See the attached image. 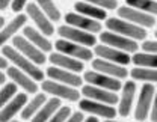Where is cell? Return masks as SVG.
I'll list each match as a JSON object with an SVG mask.
<instances>
[{"instance_id":"cell-1","label":"cell","mask_w":157,"mask_h":122,"mask_svg":"<svg viewBox=\"0 0 157 122\" xmlns=\"http://www.w3.org/2000/svg\"><path fill=\"white\" fill-rule=\"evenodd\" d=\"M2 54L11 62L14 66H17L18 69L24 71L26 74H29L35 81H44V72L36 63L27 59L24 54H21L17 48H14L12 45H5L2 48Z\"/></svg>"},{"instance_id":"cell-2","label":"cell","mask_w":157,"mask_h":122,"mask_svg":"<svg viewBox=\"0 0 157 122\" xmlns=\"http://www.w3.org/2000/svg\"><path fill=\"white\" fill-rule=\"evenodd\" d=\"M104 26L107 30L118 33V35H122L125 38H130L133 41H145L147 39V29L136 26L130 21H125L119 17H110L104 21Z\"/></svg>"},{"instance_id":"cell-3","label":"cell","mask_w":157,"mask_h":122,"mask_svg":"<svg viewBox=\"0 0 157 122\" xmlns=\"http://www.w3.org/2000/svg\"><path fill=\"white\" fill-rule=\"evenodd\" d=\"M154 95H156V87L153 86V83H144L142 87L139 89V97L135 105V119L137 122H144L150 118Z\"/></svg>"},{"instance_id":"cell-4","label":"cell","mask_w":157,"mask_h":122,"mask_svg":"<svg viewBox=\"0 0 157 122\" xmlns=\"http://www.w3.org/2000/svg\"><path fill=\"white\" fill-rule=\"evenodd\" d=\"M41 89H42V92L50 94V95L56 97L59 100H67V101L71 102H78L80 101V95H82V92H78L77 87L50 80V79L41 81Z\"/></svg>"},{"instance_id":"cell-5","label":"cell","mask_w":157,"mask_h":122,"mask_svg":"<svg viewBox=\"0 0 157 122\" xmlns=\"http://www.w3.org/2000/svg\"><path fill=\"white\" fill-rule=\"evenodd\" d=\"M58 35L62 38V39L76 42V44H80V45L88 47V48L97 45V38H95L94 33H89V32L80 30V29H77V27H73V26H68V24L59 26L58 27Z\"/></svg>"},{"instance_id":"cell-6","label":"cell","mask_w":157,"mask_h":122,"mask_svg":"<svg viewBox=\"0 0 157 122\" xmlns=\"http://www.w3.org/2000/svg\"><path fill=\"white\" fill-rule=\"evenodd\" d=\"M55 48L59 53H63L70 57H74V59H78L82 62H91L92 57H94V51L88 47H83L80 44H76V42H71V41L67 39H58L55 42Z\"/></svg>"},{"instance_id":"cell-7","label":"cell","mask_w":157,"mask_h":122,"mask_svg":"<svg viewBox=\"0 0 157 122\" xmlns=\"http://www.w3.org/2000/svg\"><path fill=\"white\" fill-rule=\"evenodd\" d=\"M100 41L101 44L104 45H109V47H113L117 50H121L124 53H137L139 50V44L137 41H133L130 38H125L122 35H118V33H113L110 30H106V32H101L100 33Z\"/></svg>"},{"instance_id":"cell-8","label":"cell","mask_w":157,"mask_h":122,"mask_svg":"<svg viewBox=\"0 0 157 122\" xmlns=\"http://www.w3.org/2000/svg\"><path fill=\"white\" fill-rule=\"evenodd\" d=\"M117 15L119 18L125 21H130L136 26H140L144 29H151L154 24L157 23V20L154 18V15H150L147 12H142V11H137L135 8H130L127 5L124 6H119L117 9Z\"/></svg>"},{"instance_id":"cell-9","label":"cell","mask_w":157,"mask_h":122,"mask_svg":"<svg viewBox=\"0 0 157 122\" xmlns=\"http://www.w3.org/2000/svg\"><path fill=\"white\" fill-rule=\"evenodd\" d=\"M78 109L83 113H89L92 116L103 118V119H113L118 115V110L115 109V105H109V104L94 101V100H89V98L80 100L78 101Z\"/></svg>"},{"instance_id":"cell-10","label":"cell","mask_w":157,"mask_h":122,"mask_svg":"<svg viewBox=\"0 0 157 122\" xmlns=\"http://www.w3.org/2000/svg\"><path fill=\"white\" fill-rule=\"evenodd\" d=\"M12 47L17 48L21 54H24L27 59H30L33 63H36L38 66L39 65H44L45 61H47L44 51L39 50L36 45H33L30 41L27 39V38H24L23 35L14 36V39H12Z\"/></svg>"},{"instance_id":"cell-11","label":"cell","mask_w":157,"mask_h":122,"mask_svg":"<svg viewBox=\"0 0 157 122\" xmlns=\"http://www.w3.org/2000/svg\"><path fill=\"white\" fill-rule=\"evenodd\" d=\"M83 81H86L88 84H92V86H97L101 89H107V91H112V92H118L122 89V83L119 79L115 77H110V76H106V74H101L98 71H86L83 74Z\"/></svg>"},{"instance_id":"cell-12","label":"cell","mask_w":157,"mask_h":122,"mask_svg":"<svg viewBox=\"0 0 157 122\" xmlns=\"http://www.w3.org/2000/svg\"><path fill=\"white\" fill-rule=\"evenodd\" d=\"M26 15L35 23V26L38 27V30L42 35L52 36V35L55 33L53 21L50 20V18L39 9V6L36 3H27V6H26Z\"/></svg>"},{"instance_id":"cell-13","label":"cell","mask_w":157,"mask_h":122,"mask_svg":"<svg viewBox=\"0 0 157 122\" xmlns=\"http://www.w3.org/2000/svg\"><path fill=\"white\" fill-rule=\"evenodd\" d=\"M136 91H137V86L135 80H127L122 84L121 97H119L118 109H117L119 116L127 118L132 113V109H133V104H135V97H136Z\"/></svg>"},{"instance_id":"cell-14","label":"cell","mask_w":157,"mask_h":122,"mask_svg":"<svg viewBox=\"0 0 157 122\" xmlns=\"http://www.w3.org/2000/svg\"><path fill=\"white\" fill-rule=\"evenodd\" d=\"M63 18H65V24L77 27L80 30H85V32H89V33H94V35L95 33H101V30H103L101 21L92 20L89 17L80 15L77 12H67Z\"/></svg>"},{"instance_id":"cell-15","label":"cell","mask_w":157,"mask_h":122,"mask_svg":"<svg viewBox=\"0 0 157 122\" xmlns=\"http://www.w3.org/2000/svg\"><path fill=\"white\" fill-rule=\"evenodd\" d=\"M91 65H92V69L94 71H98L101 74L115 77V79H119V80H124V79H127V76H130V71L125 66L113 63V62L104 61V59H100V57L92 59Z\"/></svg>"},{"instance_id":"cell-16","label":"cell","mask_w":157,"mask_h":122,"mask_svg":"<svg viewBox=\"0 0 157 122\" xmlns=\"http://www.w3.org/2000/svg\"><path fill=\"white\" fill-rule=\"evenodd\" d=\"M80 92H82V95L85 98L104 102V104H109V105H115L119 101V97L117 95V92H112V91H107V89H101V87L92 86V84L82 86Z\"/></svg>"},{"instance_id":"cell-17","label":"cell","mask_w":157,"mask_h":122,"mask_svg":"<svg viewBox=\"0 0 157 122\" xmlns=\"http://www.w3.org/2000/svg\"><path fill=\"white\" fill-rule=\"evenodd\" d=\"M94 54L100 57V59H104V61L113 62V63H118V65H128L132 62V57L128 53H124L121 50H117L113 47H109V45H104V44H100V45H95L94 47Z\"/></svg>"},{"instance_id":"cell-18","label":"cell","mask_w":157,"mask_h":122,"mask_svg":"<svg viewBox=\"0 0 157 122\" xmlns=\"http://www.w3.org/2000/svg\"><path fill=\"white\" fill-rule=\"evenodd\" d=\"M6 76L14 81L18 87H21L26 94H38V83L33 80L29 74H26L24 71L18 69L17 66H8L6 69Z\"/></svg>"},{"instance_id":"cell-19","label":"cell","mask_w":157,"mask_h":122,"mask_svg":"<svg viewBox=\"0 0 157 122\" xmlns=\"http://www.w3.org/2000/svg\"><path fill=\"white\" fill-rule=\"evenodd\" d=\"M45 76L50 80L59 81V83H63V84H68L73 87H82V84H83V77H80L77 72L67 71V69H62V68L53 66V65L47 68Z\"/></svg>"},{"instance_id":"cell-20","label":"cell","mask_w":157,"mask_h":122,"mask_svg":"<svg viewBox=\"0 0 157 122\" xmlns=\"http://www.w3.org/2000/svg\"><path fill=\"white\" fill-rule=\"evenodd\" d=\"M27 101H29L27 94L26 92H18L11 101L0 110V122L14 121V118L18 113H21V110L24 109V105L27 104Z\"/></svg>"},{"instance_id":"cell-21","label":"cell","mask_w":157,"mask_h":122,"mask_svg":"<svg viewBox=\"0 0 157 122\" xmlns=\"http://www.w3.org/2000/svg\"><path fill=\"white\" fill-rule=\"evenodd\" d=\"M27 18L29 17L26 14H21L20 12V14H17V17H14L9 23L5 24V27L0 30V48H3L9 39H14V36H17L18 30L24 27Z\"/></svg>"},{"instance_id":"cell-22","label":"cell","mask_w":157,"mask_h":122,"mask_svg":"<svg viewBox=\"0 0 157 122\" xmlns=\"http://www.w3.org/2000/svg\"><path fill=\"white\" fill-rule=\"evenodd\" d=\"M48 61L53 66H58V68H62V69H67V71H73V72H82L85 69V65L83 62L78 61V59H74V57H70L63 53H50L48 56Z\"/></svg>"},{"instance_id":"cell-23","label":"cell","mask_w":157,"mask_h":122,"mask_svg":"<svg viewBox=\"0 0 157 122\" xmlns=\"http://www.w3.org/2000/svg\"><path fill=\"white\" fill-rule=\"evenodd\" d=\"M23 36L27 38L33 45H36L39 50H42L44 53H52V50L55 47L45 35H42L38 29L30 27V26H24L23 27Z\"/></svg>"},{"instance_id":"cell-24","label":"cell","mask_w":157,"mask_h":122,"mask_svg":"<svg viewBox=\"0 0 157 122\" xmlns=\"http://www.w3.org/2000/svg\"><path fill=\"white\" fill-rule=\"evenodd\" d=\"M74 9L76 12L80 14V15H85V17H89L92 20H97V21H103V20H107V14L104 9L98 8V6H94L88 2H76L74 3Z\"/></svg>"},{"instance_id":"cell-25","label":"cell","mask_w":157,"mask_h":122,"mask_svg":"<svg viewBox=\"0 0 157 122\" xmlns=\"http://www.w3.org/2000/svg\"><path fill=\"white\" fill-rule=\"evenodd\" d=\"M60 107H62L60 100L56 98V97H53V98H50V100L45 101V104L39 109L38 113L30 119V122H48L50 121V118L58 112Z\"/></svg>"},{"instance_id":"cell-26","label":"cell","mask_w":157,"mask_h":122,"mask_svg":"<svg viewBox=\"0 0 157 122\" xmlns=\"http://www.w3.org/2000/svg\"><path fill=\"white\" fill-rule=\"evenodd\" d=\"M45 101H47V94H45V92L35 94V97H33L30 101H27V104L24 105V109L21 110V113H20L21 119H23V121L32 119V118L39 112V109L45 104Z\"/></svg>"},{"instance_id":"cell-27","label":"cell","mask_w":157,"mask_h":122,"mask_svg":"<svg viewBox=\"0 0 157 122\" xmlns=\"http://www.w3.org/2000/svg\"><path fill=\"white\" fill-rule=\"evenodd\" d=\"M130 77L135 81H144V83H157V69L153 68H144V66H135L130 69Z\"/></svg>"},{"instance_id":"cell-28","label":"cell","mask_w":157,"mask_h":122,"mask_svg":"<svg viewBox=\"0 0 157 122\" xmlns=\"http://www.w3.org/2000/svg\"><path fill=\"white\" fill-rule=\"evenodd\" d=\"M132 63L136 66H144V68H153L157 69V54L153 53H135L132 56Z\"/></svg>"},{"instance_id":"cell-29","label":"cell","mask_w":157,"mask_h":122,"mask_svg":"<svg viewBox=\"0 0 157 122\" xmlns=\"http://www.w3.org/2000/svg\"><path fill=\"white\" fill-rule=\"evenodd\" d=\"M35 3L39 6V9L50 18L52 21H59L62 18V15H60V11L58 9V6H56V3L53 2V0H35Z\"/></svg>"},{"instance_id":"cell-30","label":"cell","mask_w":157,"mask_h":122,"mask_svg":"<svg viewBox=\"0 0 157 122\" xmlns=\"http://www.w3.org/2000/svg\"><path fill=\"white\" fill-rule=\"evenodd\" d=\"M125 5L150 15H157V2L154 0H125Z\"/></svg>"},{"instance_id":"cell-31","label":"cell","mask_w":157,"mask_h":122,"mask_svg":"<svg viewBox=\"0 0 157 122\" xmlns=\"http://www.w3.org/2000/svg\"><path fill=\"white\" fill-rule=\"evenodd\" d=\"M17 94H18V86H17L14 81L5 83L3 87L0 89V110L11 101Z\"/></svg>"},{"instance_id":"cell-32","label":"cell","mask_w":157,"mask_h":122,"mask_svg":"<svg viewBox=\"0 0 157 122\" xmlns=\"http://www.w3.org/2000/svg\"><path fill=\"white\" fill-rule=\"evenodd\" d=\"M83 2H88L94 6H98L104 11H113V9H118V0H83Z\"/></svg>"},{"instance_id":"cell-33","label":"cell","mask_w":157,"mask_h":122,"mask_svg":"<svg viewBox=\"0 0 157 122\" xmlns=\"http://www.w3.org/2000/svg\"><path fill=\"white\" fill-rule=\"evenodd\" d=\"M71 107H68V105H62L60 109H59L58 112L50 118V121L48 122H67V119L71 116Z\"/></svg>"},{"instance_id":"cell-34","label":"cell","mask_w":157,"mask_h":122,"mask_svg":"<svg viewBox=\"0 0 157 122\" xmlns=\"http://www.w3.org/2000/svg\"><path fill=\"white\" fill-rule=\"evenodd\" d=\"M142 51L145 53H153V54H157V41H144L142 45H140Z\"/></svg>"},{"instance_id":"cell-35","label":"cell","mask_w":157,"mask_h":122,"mask_svg":"<svg viewBox=\"0 0 157 122\" xmlns=\"http://www.w3.org/2000/svg\"><path fill=\"white\" fill-rule=\"evenodd\" d=\"M27 3H29V0H12V3H11V9H12L15 14H20V12L27 6Z\"/></svg>"},{"instance_id":"cell-36","label":"cell","mask_w":157,"mask_h":122,"mask_svg":"<svg viewBox=\"0 0 157 122\" xmlns=\"http://www.w3.org/2000/svg\"><path fill=\"white\" fill-rule=\"evenodd\" d=\"M150 119H151V122H157V87L154 100H153V105H151V112H150Z\"/></svg>"},{"instance_id":"cell-37","label":"cell","mask_w":157,"mask_h":122,"mask_svg":"<svg viewBox=\"0 0 157 122\" xmlns=\"http://www.w3.org/2000/svg\"><path fill=\"white\" fill-rule=\"evenodd\" d=\"M83 121H85V115H83L82 110H80V112L71 113V116L67 119V122H83Z\"/></svg>"},{"instance_id":"cell-38","label":"cell","mask_w":157,"mask_h":122,"mask_svg":"<svg viewBox=\"0 0 157 122\" xmlns=\"http://www.w3.org/2000/svg\"><path fill=\"white\" fill-rule=\"evenodd\" d=\"M8 59L3 56V54H0V69L3 71V69H8Z\"/></svg>"},{"instance_id":"cell-39","label":"cell","mask_w":157,"mask_h":122,"mask_svg":"<svg viewBox=\"0 0 157 122\" xmlns=\"http://www.w3.org/2000/svg\"><path fill=\"white\" fill-rule=\"evenodd\" d=\"M12 0H0V11H5L8 6H11Z\"/></svg>"},{"instance_id":"cell-40","label":"cell","mask_w":157,"mask_h":122,"mask_svg":"<svg viewBox=\"0 0 157 122\" xmlns=\"http://www.w3.org/2000/svg\"><path fill=\"white\" fill-rule=\"evenodd\" d=\"M83 122H100V119H98L97 116H92V115H91L89 118H85Z\"/></svg>"},{"instance_id":"cell-41","label":"cell","mask_w":157,"mask_h":122,"mask_svg":"<svg viewBox=\"0 0 157 122\" xmlns=\"http://www.w3.org/2000/svg\"><path fill=\"white\" fill-rule=\"evenodd\" d=\"M6 83V74L0 69V84H5Z\"/></svg>"},{"instance_id":"cell-42","label":"cell","mask_w":157,"mask_h":122,"mask_svg":"<svg viewBox=\"0 0 157 122\" xmlns=\"http://www.w3.org/2000/svg\"><path fill=\"white\" fill-rule=\"evenodd\" d=\"M5 24H6V21H5V18L3 17H0V30L5 27Z\"/></svg>"},{"instance_id":"cell-43","label":"cell","mask_w":157,"mask_h":122,"mask_svg":"<svg viewBox=\"0 0 157 122\" xmlns=\"http://www.w3.org/2000/svg\"><path fill=\"white\" fill-rule=\"evenodd\" d=\"M103 122H119V121H115V119H104Z\"/></svg>"},{"instance_id":"cell-44","label":"cell","mask_w":157,"mask_h":122,"mask_svg":"<svg viewBox=\"0 0 157 122\" xmlns=\"http://www.w3.org/2000/svg\"><path fill=\"white\" fill-rule=\"evenodd\" d=\"M11 122H21V121H15V119H14V121H11Z\"/></svg>"},{"instance_id":"cell-45","label":"cell","mask_w":157,"mask_h":122,"mask_svg":"<svg viewBox=\"0 0 157 122\" xmlns=\"http://www.w3.org/2000/svg\"><path fill=\"white\" fill-rule=\"evenodd\" d=\"M154 35H156V38H157V30H156V32H154Z\"/></svg>"},{"instance_id":"cell-46","label":"cell","mask_w":157,"mask_h":122,"mask_svg":"<svg viewBox=\"0 0 157 122\" xmlns=\"http://www.w3.org/2000/svg\"><path fill=\"white\" fill-rule=\"evenodd\" d=\"M154 2H157V0H154Z\"/></svg>"}]
</instances>
